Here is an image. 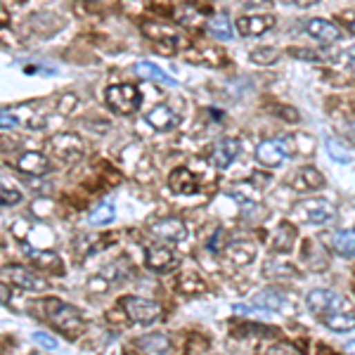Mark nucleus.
Segmentation results:
<instances>
[{"label": "nucleus", "instance_id": "obj_1", "mask_svg": "<svg viewBox=\"0 0 355 355\" xmlns=\"http://www.w3.org/2000/svg\"><path fill=\"white\" fill-rule=\"evenodd\" d=\"M43 310H46V318L50 320V325H52L55 329L62 332L64 336H69V339H76V336L81 334L83 318H81V313L74 306H69V303H64V301H59V298L50 296V298L43 301Z\"/></svg>", "mask_w": 355, "mask_h": 355}, {"label": "nucleus", "instance_id": "obj_2", "mask_svg": "<svg viewBox=\"0 0 355 355\" xmlns=\"http://www.w3.org/2000/svg\"><path fill=\"white\" fill-rule=\"evenodd\" d=\"M306 303H308L310 313H315L320 320L329 318V315H336V313H353V310H351V301H348L343 294L332 291V289H315V291H310L308 298H306Z\"/></svg>", "mask_w": 355, "mask_h": 355}, {"label": "nucleus", "instance_id": "obj_3", "mask_svg": "<svg viewBox=\"0 0 355 355\" xmlns=\"http://www.w3.org/2000/svg\"><path fill=\"white\" fill-rule=\"evenodd\" d=\"M119 306L124 308L126 318L135 325H152L164 315L162 303L149 301V298H142V296H124Z\"/></svg>", "mask_w": 355, "mask_h": 355}, {"label": "nucleus", "instance_id": "obj_4", "mask_svg": "<svg viewBox=\"0 0 355 355\" xmlns=\"http://www.w3.org/2000/svg\"><path fill=\"white\" fill-rule=\"evenodd\" d=\"M104 97H107V104L116 114H133V112H137V107H140V93H137V88L131 86V83L109 86L107 93H104Z\"/></svg>", "mask_w": 355, "mask_h": 355}, {"label": "nucleus", "instance_id": "obj_5", "mask_svg": "<svg viewBox=\"0 0 355 355\" xmlns=\"http://www.w3.org/2000/svg\"><path fill=\"white\" fill-rule=\"evenodd\" d=\"M294 211H296V215L301 220H306V223H313V225H325L329 223L332 218H334L336 209L332 202H327V199H306V202H298L296 207H294Z\"/></svg>", "mask_w": 355, "mask_h": 355}, {"label": "nucleus", "instance_id": "obj_6", "mask_svg": "<svg viewBox=\"0 0 355 355\" xmlns=\"http://www.w3.org/2000/svg\"><path fill=\"white\" fill-rule=\"evenodd\" d=\"M48 147L55 157L62 159V162H66V164L79 162V159L83 157V152H86L83 140L79 135H74V133H59V135H55L52 140H50Z\"/></svg>", "mask_w": 355, "mask_h": 355}, {"label": "nucleus", "instance_id": "obj_7", "mask_svg": "<svg viewBox=\"0 0 355 355\" xmlns=\"http://www.w3.org/2000/svg\"><path fill=\"white\" fill-rule=\"evenodd\" d=\"M3 277L5 280H10L15 287H19V289L24 291H43L48 287L46 280H41L36 273H31L29 268H21V265H8V268L3 270Z\"/></svg>", "mask_w": 355, "mask_h": 355}, {"label": "nucleus", "instance_id": "obj_8", "mask_svg": "<svg viewBox=\"0 0 355 355\" xmlns=\"http://www.w3.org/2000/svg\"><path fill=\"white\" fill-rule=\"evenodd\" d=\"M256 159H258V164L270 166V169L285 164V159H287L285 142H282V140H263L256 147Z\"/></svg>", "mask_w": 355, "mask_h": 355}, {"label": "nucleus", "instance_id": "obj_9", "mask_svg": "<svg viewBox=\"0 0 355 355\" xmlns=\"http://www.w3.org/2000/svg\"><path fill=\"white\" fill-rule=\"evenodd\" d=\"M306 31L320 43H339L341 41L339 26L323 19V17H313V19H308L306 21Z\"/></svg>", "mask_w": 355, "mask_h": 355}, {"label": "nucleus", "instance_id": "obj_10", "mask_svg": "<svg viewBox=\"0 0 355 355\" xmlns=\"http://www.w3.org/2000/svg\"><path fill=\"white\" fill-rule=\"evenodd\" d=\"M225 258L230 260L232 265H251L256 260V244L247 242V240H237L230 242L225 247Z\"/></svg>", "mask_w": 355, "mask_h": 355}, {"label": "nucleus", "instance_id": "obj_11", "mask_svg": "<svg viewBox=\"0 0 355 355\" xmlns=\"http://www.w3.org/2000/svg\"><path fill=\"white\" fill-rule=\"evenodd\" d=\"M275 26L273 15H251V17H240L237 19V31L242 36H263Z\"/></svg>", "mask_w": 355, "mask_h": 355}, {"label": "nucleus", "instance_id": "obj_12", "mask_svg": "<svg viewBox=\"0 0 355 355\" xmlns=\"http://www.w3.org/2000/svg\"><path fill=\"white\" fill-rule=\"evenodd\" d=\"M152 232L166 242H185L187 240V225L180 218H162L152 225Z\"/></svg>", "mask_w": 355, "mask_h": 355}, {"label": "nucleus", "instance_id": "obj_13", "mask_svg": "<svg viewBox=\"0 0 355 355\" xmlns=\"http://www.w3.org/2000/svg\"><path fill=\"white\" fill-rule=\"evenodd\" d=\"M26 258L31 260L36 268H43V270H50V273H62V258H59L57 251H52V249H24Z\"/></svg>", "mask_w": 355, "mask_h": 355}, {"label": "nucleus", "instance_id": "obj_14", "mask_svg": "<svg viewBox=\"0 0 355 355\" xmlns=\"http://www.w3.org/2000/svg\"><path fill=\"white\" fill-rule=\"evenodd\" d=\"M240 140H235V137H225V140H220L218 145L213 147V166L215 169H220V171H225V169H230L232 162H235L237 157H240Z\"/></svg>", "mask_w": 355, "mask_h": 355}, {"label": "nucleus", "instance_id": "obj_15", "mask_svg": "<svg viewBox=\"0 0 355 355\" xmlns=\"http://www.w3.org/2000/svg\"><path fill=\"white\" fill-rule=\"evenodd\" d=\"M145 121L157 131H173L175 126L180 124V116H178L169 104H157V107L147 112Z\"/></svg>", "mask_w": 355, "mask_h": 355}, {"label": "nucleus", "instance_id": "obj_16", "mask_svg": "<svg viewBox=\"0 0 355 355\" xmlns=\"http://www.w3.org/2000/svg\"><path fill=\"white\" fill-rule=\"evenodd\" d=\"M145 265L149 270H154V273H169V270L175 265V256L171 249L154 244V247H149L145 253Z\"/></svg>", "mask_w": 355, "mask_h": 355}, {"label": "nucleus", "instance_id": "obj_17", "mask_svg": "<svg viewBox=\"0 0 355 355\" xmlns=\"http://www.w3.org/2000/svg\"><path fill=\"white\" fill-rule=\"evenodd\" d=\"M17 171H21V173H29L31 178H41L48 173L50 169V162L46 154L41 152H24L19 159H17Z\"/></svg>", "mask_w": 355, "mask_h": 355}, {"label": "nucleus", "instance_id": "obj_18", "mask_svg": "<svg viewBox=\"0 0 355 355\" xmlns=\"http://www.w3.org/2000/svg\"><path fill=\"white\" fill-rule=\"evenodd\" d=\"M291 187L296 192H313V190H320L325 187V175L320 173L315 166H303L291 180Z\"/></svg>", "mask_w": 355, "mask_h": 355}, {"label": "nucleus", "instance_id": "obj_19", "mask_svg": "<svg viewBox=\"0 0 355 355\" xmlns=\"http://www.w3.org/2000/svg\"><path fill=\"white\" fill-rule=\"evenodd\" d=\"M169 187L175 194H197L199 180L190 169H173V173L169 175Z\"/></svg>", "mask_w": 355, "mask_h": 355}, {"label": "nucleus", "instance_id": "obj_20", "mask_svg": "<svg viewBox=\"0 0 355 355\" xmlns=\"http://www.w3.org/2000/svg\"><path fill=\"white\" fill-rule=\"evenodd\" d=\"M135 343H137V348H140V351L145 353V355H171V351H173V346H171V339L166 334H159V332L140 336V339H137Z\"/></svg>", "mask_w": 355, "mask_h": 355}, {"label": "nucleus", "instance_id": "obj_21", "mask_svg": "<svg viewBox=\"0 0 355 355\" xmlns=\"http://www.w3.org/2000/svg\"><path fill=\"white\" fill-rule=\"evenodd\" d=\"M296 237H298L296 227H294V225L289 223V220H282V223L277 225V230H275L273 249H275V251H280V253L291 251V249H294V242H296Z\"/></svg>", "mask_w": 355, "mask_h": 355}, {"label": "nucleus", "instance_id": "obj_22", "mask_svg": "<svg viewBox=\"0 0 355 355\" xmlns=\"http://www.w3.org/2000/svg\"><path fill=\"white\" fill-rule=\"evenodd\" d=\"M133 71H135L140 79H145V81H157V83H164V86H178L175 79H171L169 74L162 69V66H157V64H152V62H137L135 66H133Z\"/></svg>", "mask_w": 355, "mask_h": 355}, {"label": "nucleus", "instance_id": "obj_23", "mask_svg": "<svg viewBox=\"0 0 355 355\" xmlns=\"http://www.w3.org/2000/svg\"><path fill=\"white\" fill-rule=\"evenodd\" d=\"M253 306L258 310H285L287 296L280 289H263L253 296Z\"/></svg>", "mask_w": 355, "mask_h": 355}, {"label": "nucleus", "instance_id": "obj_24", "mask_svg": "<svg viewBox=\"0 0 355 355\" xmlns=\"http://www.w3.org/2000/svg\"><path fill=\"white\" fill-rule=\"evenodd\" d=\"M329 242L336 253H341V256L346 258H355V230L336 232V235H332Z\"/></svg>", "mask_w": 355, "mask_h": 355}, {"label": "nucleus", "instance_id": "obj_25", "mask_svg": "<svg viewBox=\"0 0 355 355\" xmlns=\"http://www.w3.org/2000/svg\"><path fill=\"white\" fill-rule=\"evenodd\" d=\"M116 220V209L112 202H102L97 204L95 209L90 211V215H88V223L93 227H102V225H109Z\"/></svg>", "mask_w": 355, "mask_h": 355}, {"label": "nucleus", "instance_id": "obj_26", "mask_svg": "<svg viewBox=\"0 0 355 355\" xmlns=\"http://www.w3.org/2000/svg\"><path fill=\"white\" fill-rule=\"evenodd\" d=\"M325 327H329L332 332H351L355 329V315L353 313H336L329 318H323Z\"/></svg>", "mask_w": 355, "mask_h": 355}, {"label": "nucleus", "instance_id": "obj_27", "mask_svg": "<svg viewBox=\"0 0 355 355\" xmlns=\"http://www.w3.org/2000/svg\"><path fill=\"white\" fill-rule=\"evenodd\" d=\"M207 29H209L211 36L218 38V41H232V36H235V33H232L230 21H227V17H223V15L213 17V19L207 24Z\"/></svg>", "mask_w": 355, "mask_h": 355}, {"label": "nucleus", "instance_id": "obj_28", "mask_svg": "<svg viewBox=\"0 0 355 355\" xmlns=\"http://www.w3.org/2000/svg\"><path fill=\"white\" fill-rule=\"evenodd\" d=\"M277 50L275 48H258V50H253L251 52V62L253 64H275L277 62Z\"/></svg>", "mask_w": 355, "mask_h": 355}, {"label": "nucleus", "instance_id": "obj_29", "mask_svg": "<svg viewBox=\"0 0 355 355\" xmlns=\"http://www.w3.org/2000/svg\"><path fill=\"white\" fill-rule=\"evenodd\" d=\"M325 147H327V152H329V157L334 159V162H339V164H348V162H351V154L346 152V147L339 145L336 140H332V137L325 142Z\"/></svg>", "mask_w": 355, "mask_h": 355}, {"label": "nucleus", "instance_id": "obj_30", "mask_svg": "<svg viewBox=\"0 0 355 355\" xmlns=\"http://www.w3.org/2000/svg\"><path fill=\"white\" fill-rule=\"evenodd\" d=\"M178 289L180 291H204V282L199 280L197 275H185V277H180L178 280Z\"/></svg>", "mask_w": 355, "mask_h": 355}, {"label": "nucleus", "instance_id": "obj_31", "mask_svg": "<svg viewBox=\"0 0 355 355\" xmlns=\"http://www.w3.org/2000/svg\"><path fill=\"white\" fill-rule=\"evenodd\" d=\"M19 202H21V192H17V190H12V187H8V185L0 187V204H3V209L17 207Z\"/></svg>", "mask_w": 355, "mask_h": 355}, {"label": "nucleus", "instance_id": "obj_32", "mask_svg": "<svg viewBox=\"0 0 355 355\" xmlns=\"http://www.w3.org/2000/svg\"><path fill=\"white\" fill-rule=\"evenodd\" d=\"M263 355H301L296 351V348L291 346V343H273V346H268L263 351Z\"/></svg>", "mask_w": 355, "mask_h": 355}, {"label": "nucleus", "instance_id": "obj_33", "mask_svg": "<svg viewBox=\"0 0 355 355\" xmlns=\"http://www.w3.org/2000/svg\"><path fill=\"white\" fill-rule=\"evenodd\" d=\"M33 341H36L38 346L48 348V351H57V348H59L57 339H55V336H50V334H46V332H36V334H33Z\"/></svg>", "mask_w": 355, "mask_h": 355}, {"label": "nucleus", "instance_id": "obj_34", "mask_svg": "<svg viewBox=\"0 0 355 355\" xmlns=\"http://www.w3.org/2000/svg\"><path fill=\"white\" fill-rule=\"evenodd\" d=\"M76 104H79V97L76 95H62V99H59V104H57V112L59 114H71Z\"/></svg>", "mask_w": 355, "mask_h": 355}, {"label": "nucleus", "instance_id": "obj_35", "mask_svg": "<svg viewBox=\"0 0 355 355\" xmlns=\"http://www.w3.org/2000/svg\"><path fill=\"white\" fill-rule=\"evenodd\" d=\"M291 57H301L306 62H320V55L315 50H289Z\"/></svg>", "mask_w": 355, "mask_h": 355}, {"label": "nucleus", "instance_id": "obj_36", "mask_svg": "<svg viewBox=\"0 0 355 355\" xmlns=\"http://www.w3.org/2000/svg\"><path fill=\"white\" fill-rule=\"evenodd\" d=\"M107 285H109L107 277H102V275H99V277H93V280L88 282V287H90L93 291H107Z\"/></svg>", "mask_w": 355, "mask_h": 355}, {"label": "nucleus", "instance_id": "obj_37", "mask_svg": "<svg viewBox=\"0 0 355 355\" xmlns=\"http://www.w3.org/2000/svg\"><path fill=\"white\" fill-rule=\"evenodd\" d=\"M0 126H3V131L8 133V131H12L17 128V119L10 112H3V119H0Z\"/></svg>", "mask_w": 355, "mask_h": 355}, {"label": "nucleus", "instance_id": "obj_38", "mask_svg": "<svg viewBox=\"0 0 355 355\" xmlns=\"http://www.w3.org/2000/svg\"><path fill=\"white\" fill-rule=\"evenodd\" d=\"M343 351H346L348 355H355V339H351V341L343 343Z\"/></svg>", "mask_w": 355, "mask_h": 355}, {"label": "nucleus", "instance_id": "obj_39", "mask_svg": "<svg viewBox=\"0 0 355 355\" xmlns=\"http://www.w3.org/2000/svg\"><path fill=\"white\" fill-rule=\"evenodd\" d=\"M343 55H346V59H348V62H351V59H355V46H353V48H348Z\"/></svg>", "mask_w": 355, "mask_h": 355}, {"label": "nucleus", "instance_id": "obj_40", "mask_svg": "<svg viewBox=\"0 0 355 355\" xmlns=\"http://www.w3.org/2000/svg\"><path fill=\"white\" fill-rule=\"evenodd\" d=\"M3 306H8V287L3 285Z\"/></svg>", "mask_w": 355, "mask_h": 355}, {"label": "nucleus", "instance_id": "obj_41", "mask_svg": "<svg viewBox=\"0 0 355 355\" xmlns=\"http://www.w3.org/2000/svg\"><path fill=\"white\" fill-rule=\"evenodd\" d=\"M348 29H351V33H355V17H353L351 21H348Z\"/></svg>", "mask_w": 355, "mask_h": 355}, {"label": "nucleus", "instance_id": "obj_42", "mask_svg": "<svg viewBox=\"0 0 355 355\" xmlns=\"http://www.w3.org/2000/svg\"><path fill=\"white\" fill-rule=\"evenodd\" d=\"M348 64H351V69H355V59H351V62H348Z\"/></svg>", "mask_w": 355, "mask_h": 355}]
</instances>
